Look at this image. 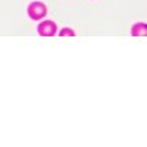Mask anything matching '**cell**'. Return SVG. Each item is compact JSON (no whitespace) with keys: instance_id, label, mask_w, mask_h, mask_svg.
Here are the masks:
<instances>
[{"instance_id":"1","label":"cell","mask_w":147,"mask_h":147,"mask_svg":"<svg viewBox=\"0 0 147 147\" xmlns=\"http://www.w3.org/2000/svg\"><path fill=\"white\" fill-rule=\"evenodd\" d=\"M28 12L30 15V18L40 20V18H42L46 15L47 9H46V6L41 2H34V3H30V6L28 8Z\"/></svg>"},{"instance_id":"2","label":"cell","mask_w":147,"mask_h":147,"mask_svg":"<svg viewBox=\"0 0 147 147\" xmlns=\"http://www.w3.org/2000/svg\"><path fill=\"white\" fill-rule=\"evenodd\" d=\"M38 32L42 36H52L56 34V24L53 21H42V23L38 26Z\"/></svg>"},{"instance_id":"3","label":"cell","mask_w":147,"mask_h":147,"mask_svg":"<svg viewBox=\"0 0 147 147\" xmlns=\"http://www.w3.org/2000/svg\"><path fill=\"white\" fill-rule=\"evenodd\" d=\"M132 34H134L135 36H144V35H146V24H144V23L135 24L134 29H132Z\"/></svg>"},{"instance_id":"4","label":"cell","mask_w":147,"mask_h":147,"mask_svg":"<svg viewBox=\"0 0 147 147\" xmlns=\"http://www.w3.org/2000/svg\"><path fill=\"white\" fill-rule=\"evenodd\" d=\"M61 36H74V32L71 29H62L61 30Z\"/></svg>"}]
</instances>
